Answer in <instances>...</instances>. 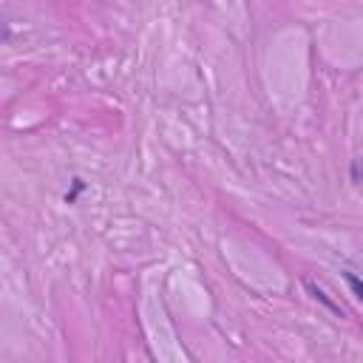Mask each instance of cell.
<instances>
[{"mask_svg":"<svg viewBox=\"0 0 363 363\" xmlns=\"http://www.w3.org/2000/svg\"><path fill=\"white\" fill-rule=\"evenodd\" d=\"M343 278H346V284L352 287V293H355V298L363 304V281L355 276V273H343Z\"/></svg>","mask_w":363,"mask_h":363,"instance_id":"cell-1","label":"cell"},{"mask_svg":"<svg viewBox=\"0 0 363 363\" xmlns=\"http://www.w3.org/2000/svg\"><path fill=\"white\" fill-rule=\"evenodd\" d=\"M307 287H309V293H312V295H315V298H321V301H324V304H326V307H329V309H332V312H340V309H338V307H335V304H332V301H329V298H326V295H324V290H318V287H315V284H312V281H307Z\"/></svg>","mask_w":363,"mask_h":363,"instance_id":"cell-2","label":"cell"}]
</instances>
